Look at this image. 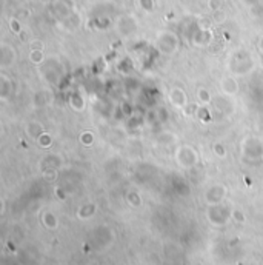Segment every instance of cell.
I'll return each mask as SVG.
<instances>
[{
	"label": "cell",
	"mask_w": 263,
	"mask_h": 265,
	"mask_svg": "<svg viewBox=\"0 0 263 265\" xmlns=\"http://www.w3.org/2000/svg\"><path fill=\"white\" fill-rule=\"evenodd\" d=\"M199 96H200L202 102H209V100H211V96H209L205 89H199Z\"/></svg>",
	"instance_id": "1"
}]
</instances>
